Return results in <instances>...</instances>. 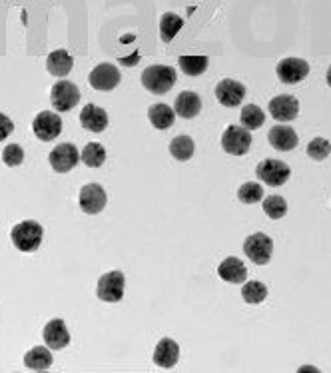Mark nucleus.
<instances>
[{"label": "nucleus", "instance_id": "obj_4", "mask_svg": "<svg viewBox=\"0 0 331 373\" xmlns=\"http://www.w3.org/2000/svg\"><path fill=\"white\" fill-rule=\"evenodd\" d=\"M124 284H126V277H124V274L120 269L108 272V274H104L98 279L96 296L102 301L116 304V301L124 298Z\"/></svg>", "mask_w": 331, "mask_h": 373}, {"label": "nucleus", "instance_id": "obj_18", "mask_svg": "<svg viewBox=\"0 0 331 373\" xmlns=\"http://www.w3.org/2000/svg\"><path fill=\"white\" fill-rule=\"evenodd\" d=\"M267 140L279 152H291V150L298 148L299 144L296 130L289 128V126H276V128H271L269 134H267Z\"/></svg>", "mask_w": 331, "mask_h": 373}, {"label": "nucleus", "instance_id": "obj_13", "mask_svg": "<svg viewBox=\"0 0 331 373\" xmlns=\"http://www.w3.org/2000/svg\"><path fill=\"white\" fill-rule=\"evenodd\" d=\"M246 96V86L237 80L225 78L220 84L215 86V98L218 102L225 108H235L242 104V100Z\"/></svg>", "mask_w": 331, "mask_h": 373}, {"label": "nucleus", "instance_id": "obj_11", "mask_svg": "<svg viewBox=\"0 0 331 373\" xmlns=\"http://www.w3.org/2000/svg\"><path fill=\"white\" fill-rule=\"evenodd\" d=\"M276 72L284 84H298L310 74V65L303 58H284L276 68Z\"/></svg>", "mask_w": 331, "mask_h": 373}, {"label": "nucleus", "instance_id": "obj_20", "mask_svg": "<svg viewBox=\"0 0 331 373\" xmlns=\"http://www.w3.org/2000/svg\"><path fill=\"white\" fill-rule=\"evenodd\" d=\"M200 110H202V100H200V96H198L196 92H180V94L176 96L174 112H176L178 116L190 120V118L198 116Z\"/></svg>", "mask_w": 331, "mask_h": 373}, {"label": "nucleus", "instance_id": "obj_2", "mask_svg": "<svg viewBox=\"0 0 331 373\" xmlns=\"http://www.w3.org/2000/svg\"><path fill=\"white\" fill-rule=\"evenodd\" d=\"M142 84L152 94H166L176 84V70L172 66H150L142 72Z\"/></svg>", "mask_w": 331, "mask_h": 373}, {"label": "nucleus", "instance_id": "obj_28", "mask_svg": "<svg viewBox=\"0 0 331 373\" xmlns=\"http://www.w3.org/2000/svg\"><path fill=\"white\" fill-rule=\"evenodd\" d=\"M184 26V21L180 16H176L174 12H166L160 21V36L164 43L174 40V36L178 34V30Z\"/></svg>", "mask_w": 331, "mask_h": 373}, {"label": "nucleus", "instance_id": "obj_3", "mask_svg": "<svg viewBox=\"0 0 331 373\" xmlns=\"http://www.w3.org/2000/svg\"><path fill=\"white\" fill-rule=\"evenodd\" d=\"M256 176L264 182V184H267V186L279 188V186H284V184L289 180L291 170H289V166L286 162L267 158V160H262L257 164Z\"/></svg>", "mask_w": 331, "mask_h": 373}, {"label": "nucleus", "instance_id": "obj_9", "mask_svg": "<svg viewBox=\"0 0 331 373\" xmlns=\"http://www.w3.org/2000/svg\"><path fill=\"white\" fill-rule=\"evenodd\" d=\"M48 160H50V166L54 168V172L66 174V172L74 170L76 164L80 162V152H78V148H76L74 144L68 142V144L56 146V148L50 152Z\"/></svg>", "mask_w": 331, "mask_h": 373}, {"label": "nucleus", "instance_id": "obj_31", "mask_svg": "<svg viewBox=\"0 0 331 373\" xmlns=\"http://www.w3.org/2000/svg\"><path fill=\"white\" fill-rule=\"evenodd\" d=\"M237 198L242 204H257L264 200V188L257 182H247L240 190H237Z\"/></svg>", "mask_w": 331, "mask_h": 373}, {"label": "nucleus", "instance_id": "obj_1", "mask_svg": "<svg viewBox=\"0 0 331 373\" xmlns=\"http://www.w3.org/2000/svg\"><path fill=\"white\" fill-rule=\"evenodd\" d=\"M43 226L34 220H26V222H21L12 228L11 238L12 244L16 250L21 252H36L40 244H43Z\"/></svg>", "mask_w": 331, "mask_h": 373}, {"label": "nucleus", "instance_id": "obj_14", "mask_svg": "<svg viewBox=\"0 0 331 373\" xmlns=\"http://www.w3.org/2000/svg\"><path fill=\"white\" fill-rule=\"evenodd\" d=\"M269 114L276 118L278 122H291L299 114V102L296 96L281 94L269 102Z\"/></svg>", "mask_w": 331, "mask_h": 373}, {"label": "nucleus", "instance_id": "obj_19", "mask_svg": "<svg viewBox=\"0 0 331 373\" xmlns=\"http://www.w3.org/2000/svg\"><path fill=\"white\" fill-rule=\"evenodd\" d=\"M218 276L228 284H244L247 279V269L242 260L237 257H228L218 266Z\"/></svg>", "mask_w": 331, "mask_h": 373}, {"label": "nucleus", "instance_id": "obj_32", "mask_svg": "<svg viewBox=\"0 0 331 373\" xmlns=\"http://www.w3.org/2000/svg\"><path fill=\"white\" fill-rule=\"evenodd\" d=\"M331 154V142L325 138H313L308 144V156L311 160H325Z\"/></svg>", "mask_w": 331, "mask_h": 373}, {"label": "nucleus", "instance_id": "obj_34", "mask_svg": "<svg viewBox=\"0 0 331 373\" xmlns=\"http://www.w3.org/2000/svg\"><path fill=\"white\" fill-rule=\"evenodd\" d=\"M12 130H14V124H12L11 118L4 116V114L0 112V142H4V140L9 138L12 134Z\"/></svg>", "mask_w": 331, "mask_h": 373}, {"label": "nucleus", "instance_id": "obj_35", "mask_svg": "<svg viewBox=\"0 0 331 373\" xmlns=\"http://www.w3.org/2000/svg\"><path fill=\"white\" fill-rule=\"evenodd\" d=\"M327 84L331 86V66H330V70H327Z\"/></svg>", "mask_w": 331, "mask_h": 373}, {"label": "nucleus", "instance_id": "obj_29", "mask_svg": "<svg viewBox=\"0 0 331 373\" xmlns=\"http://www.w3.org/2000/svg\"><path fill=\"white\" fill-rule=\"evenodd\" d=\"M242 296L246 299V304L257 306V304H262V301L267 298V288L262 282H256V279L247 282L246 279V282H244V288H242Z\"/></svg>", "mask_w": 331, "mask_h": 373}, {"label": "nucleus", "instance_id": "obj_17", "mask_svg": "<svg viewBox=\"0 0 331 373\" xmlns=\"http://www.w3.org/2000/svg\"><path fill=\"white\" fill-rule=\"evenodd\" d=\"M180 360V345L174 340H162L154 350V363L162 369H172Z\"/></svg>", "mask_w": 331, "mask_h": 373}, {"label": "nucleus", "instance_id": "obj_24", "mask_svg": "<svg viewBox=\"0 0 331 373\" xmlns=\"http://www.w3.org/2000/svg\"><path fill=\"white\" fill-rule=\"evenodd\" d=\"M80 162H84L88 168H100L106 162V150H104L102 144H98V142H90L82 150Z\"/></svg>", "mask_w": 331, "mask_h": 373}, {"label": "nucleus", "instance_id": "obj_16", "mask_svg": "<svg viewBox=\"0 0 331 373\" xmlns=\"http://www.w3.org/2000/svg\"><path fill=\"white\" fill-rule=\"evenodd\" d=\"M80 124L88 132H104L108 128V114L96 104H86L80 112Z\"/></svg>", "mask_w": 331, "mask_h": 373}, {"label": "nucleus", "instance_id": "obj_25", "mask_svg": "<svg viewBox=\"0 0 331 373\" xmlns=\"http://www.w3.org/2000/svg\"><path fill=\"white\" fill-rule=\"evenodd\" d=\"M193 140L190 136H176L170 142V154L180 162H188L193 156Z\"/></svg>", "mask_w": 331, "mask_h": 373}, {"label": "nucleus", "instance_id": "obj_23", "mask_svg": "<svg viewBox=\"0 0 331 373\" xmlns=\"http://www.w3.org/2000/svg\"><path fill=\"white\" fill-rule=\"evenodd\" d=\"M148 118L152 122V126L158 130H168L174 126V120H176V112L172 110L168 104H154L150 106Z\"/></svg>", "mask_w": 331, "mask_h": 373}, {"label": "nucleus", "instance_id": "obj_33", "mask_svg": "<svg viewBox=\"0 0 331 373\" xmlns=\"http://www.w3.org/2000/svg\"><path fill=\"white\" fill-rule=\"evenodd\" d=\"M22 160H24V150H22V146H18V144H9V146L4 148V152H2V162H4L6 166H11V168L21 166Z\"/></svg>", "mask_w": 331, "mask_h": 373}, {"label": "nucleus", "instance_id": "obj_8", "mask_svg": "<svg viewBox=\"0 0 331 373\" xmlns=\"http://www.w3.org/2000/svg\"><path fill=\"white\" fill-rule=\"evenodd\" d=\"M34 136L43 142H52L62 132V118L56 112H40L33 122Z\"/></svg>", "mask_w": 331, "mask_h": 373}, {"label": "nucleus", "instance_id": "obj_12", "mask_svg": "<svg viewBox=\"0 0 331 373\" xmlns=\"http://www.w3.org/2000/svg\"><path fill=\"white\" fill-rule=\"evenodd\" d=\"M88 82L94 90H100V92H110L114 90L118 84H120V72L114 65H98L90 76H88Z\"/></svg>", "mask_w": 331, "mask_h": 373}, {"label": "nucleus", "instance_id": "obj_15", "mask_svg": "<svg viewBox=\"0 0 331 373\" xmlns=\"http://www.w3.org/2000/svg\"><path fill=\"white\" fill-rule=\"evenodd\" d=\"M43 338L44 343L56 352V350H62V347H66L70 343V331H68L62 320H52L46 323Z\"/></svg>", "mask_w": 331, "mask_h": 373}, {"label": "nucleus", "instance_id": "obj_5", "mask_svg": "<svg viewBox=\"0 0 331 373\" xmlns=\"http://www.w3.org/2000/svg\"><path fill=\"white\" fill-rule=\"evenodd\" d=\"M244 252L256 266H266V264H269L271 254H274V242H271L269 235L257 232V234H252L249 238H246Z\"/></svg>", "mask_w": 331, "mask_h": 373}, {"label": "nucleus", "instance_id": "obj_10", "mask_svg": "<svg viewBox=\"0 0 331 373\" xmlns=\"http://www.w3.org/2000/svg\"><path fill=\"white\" fill-rule=\"evenodd\" d=\"M78 202H80L82 212L90 213V216H96V213H100L106 208L108 198L104 188H102L100 184H88V186H84V188L80 190Z\"/></svg>", "mask_w": 331, "mask_h": 373}, {"label": "nucleus", "instance_id": "obj_21", "mask_svg": "<svg viewBox=\"0 0 331 373\" xmlns=\"http://www.w3.org/2000/svg\"><path fill=\"white\" fill-rule=\"evenodd\" d=\"M72 68H74V58L66 52V50H54L46 58V70L52 76L62 78V76L70 74Z\"/></svg>", "mask_w": 331, "mask_h": 373}, {"label": "nucleus", "instance_id": "obj_27", "mask_svg": "<svg viewBox=\"0 0 331 373\" xmlns=\"http://www.w3.org/2000/svg\"><path fill=\"white\" fill-rule=\"evenodd\" d=\"M178 65L182 68L184 74L200 76L206 72V68L210 65V58L208 56H180Z\"/></svg>", "mask_w": 331, "mask_h": 373}, {"label": "nucleus", "instance_id": "obj_7", "mask_svg": "<svg viewBox=\"0 0 331 373\" xmlns=\"http://www.w3.org/2000/svg\"><path fill=\"white\" fill-rule=\"evenodd\" d=\"M252 146V134L244 126H230L222 136V148L232 156H244Z\"/></svg>", "mask_w": 331, "mask_h": 373}, {"label": "nucleus", "instance_id": "obj_26", "mask_svg": "<svg viewBox=\"0 0 331 373\" xmlns=\"http://www.w3.org/2000/svg\"><path fill=\"white\" fill-rule=\"evenodd\" d=\"M240 120H242V126L246 130H257L262 128V124L266 122V112L259 106H256V104H247L242 110Z\"/></svg>", "mask_w": 331, "mask_h": 373}, {"label": "nucleus", "instance_id": "obj_30", "mask_svg": "<svg viewBox=\"0 0 331 373\" xmlns=\"http://www.w3.org/2000/svg\"><path fill=\"white\" fill-rule=\"evenodd\" d=\"M262 208H264L267 218H271V220H281L288 213V202L281 196H267Z\"/></svg>", "mask_w": 331, "mask_h": 373}, {"label": "nucleus", "instance_id": "obj_6", "mask_svg": "<svg viewBox=\"0 0 331 373\" xmlns=\"http://www.w3.org/2000/svg\"><path fill=\"white\" fill-rule=\"evenodd\" d=\"M50 102L56 112H70L80 102V90L72 82L60 80L50 90Z\"/></svg>", "mask_w": 331, "mask_h": 373}, {"label": "nucleus", "instance_id": "obj_22", "mask_svg": "<svg viewBox=\"0 0 331 373\" xmlns=\"http://www.w3.org/2000/svg\"><path fill=\"white\" fill-rule=\"evenodd\" d=\"M24 365L33 372H46L50 365H52V353H50V347L46 345H38V347H33L30 352L24 355Z\"/></svg>", "mask_w": 331, "mask_h": 373}]
</instances>
